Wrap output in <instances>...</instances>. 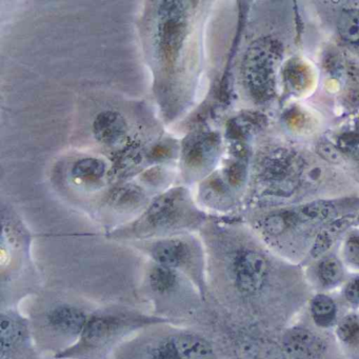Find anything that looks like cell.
Wrapping results in <instances>:
<instances>
[{
  "label": "cell",
  "instance_id": "9",
  "mask_svg": "<svg viewBox=\"0 0 359 359\" xmlns=\"http://www.w3.org/2000/svg\"><path fill=\"white\" fill-rule=\"evenodd\" d=\"M283 350L293 359H318L325 351V342L309 330L293 327L283 336Z\"/></svg>",
  "mask_w": 359,
  "mask_h": 359
},
{
  "label": "cell",
  "instance_id": "26",
  "mask_svg": "<svg viewBox=\"0 0 359 359\" xmlns=\"http://www.w3.org/2000/svg\"><path fill=\"white\" fill-rule=\"evenodd\" d=\"M344 257L351 266L359 268V235H352L346 241Z\"/></svg>",
  "mask_w": 359,
  "mask_h": 359
},
{
  "label": "cell",
  "instance_id": "15",
  "mask_svg": "<svg viewBox=\"0 0 359 359\" xmlns=\"http://www.w3.org/2000/svg\"><path fill=\"white\" fill-rule=\"evenodd\" d=\"M353 218L350 216L336 218L333 222H329L317 235L311 250V255L314 258L320 257L331 249L336 239L342 232L352 224Z\"/></svg>",
  "mask_w": 359,
  "mask_h": 359
},
{
  "label": "cell",
  "instance_id": "19",
  "mask_svg": "<svg viewBox=\"0 0 359 359\" xmlns=\"http://www.w3.org/2000/svg\"><path fill=\"white\" fill-rule=\"evenodd\" d=\"M283 76L290 91L299 93L308 87L310 73L308 67L300 60H292L285 67Z\"/></svg>",
  "mask_w": 359,
  "mask_h": 359
},
{
  "label": "cell",
  "instance_id": "27",
  "mask_svg": "<svg viewBox=\"0 0 359 359\" xmlns=\"http://www.w3.org/2000/svg\"><path fill=\"white\" fill-rule=\"evenodd\" d=\"M344 294L351 304H359V276L348 283Z\"/></svg>",
  "mask_w": 359,
  "mask_h": 359
},
{
  "label": "cell",
  "instance_id": "3",
  "mask_svg": "<svg viewBox=\"0 0 359 359\" xmlns=\"http://www.w3.org/2000/svg\"><path fill=\"white\" fill-rule=\"evenodd\" d=\"M150 262L180 273L196 290L201 299L207 294V266L203 245L190 234L134 243Z\"/></svg>",
  "mask_w": 359,
  "mask_h": 359
},
{
  "label": "cell",
  "instance_id": "28",
  "mask_svg": "<svg viewBox=\"0 0 359 359\" xmlns=\"http://www.w3.org/2000/svg\"><path fill=\"white\" fill-rule=\"evenodd\" d=\"M357 222H358V224H359V216H358V218H357Z\"/></svg>",
  "mask_w": 359,
  "mask_h": 359
},
{
  "label": "cell",
  "instance_id": "23",
  "mask_svg": "<svg viewBox=\"0 0 359 359\" xmlns=\"http://www.w3.org/2000/svg\"><path fill=\"white\" fill-rule=\"evenodd\" d=\"M337 148L344 154L359 157V134L354 132L341 134L338 138Z\"/></svg>",
  "mask_w": 359,
  "mask_h": 359
},
{
  "label": "cell",
  "instance_id": "16",
  "mask_svg": "<svg viewBox=\"0 0 359 359\" xmlns=\"http://www.w3.org/2000/svg\"><path fill=\"white\" fill-rule=\"evenodd\" d=\"M243 359H285L281 348L266 339H249L241 346Z\"/></svg>",
  "mask_w": 359,
  "mask_h": 359
},
{
  "label": "cell",
  "instance_id": "24",
  "mask_svg": "<svg viewBox=\"0 0 359 359\" xmlns=\"http://www.w3.org/2000/svg\"><path fill=\"white\" fill-rule=\"evenodd\" d=\"M317 153L319 156L332 163H340L342 161V153L337 147L333 146L331 142L323 140L317 144Z\"/></svg>",
  "mask_w": 359,
  "mask_h": 359
},
{
  "label": "cell",
  "instance_id": "21",
  "mask_svg": "<svg viewBox=\"0 0 359 359\" xmlns=\"http://www.w3.org/2000/svg\"><path fill=\"white\" fill-rule=\"evenodd\" d=\"M338 336L344 344L354 348L359 346V316L350 314L344 317L338 325Z\"/></svg>",
  "mask_w": 359,
  "mask_h": 359
},
{
  "label": "cell",
  "instance_id": "7",
  "mask_svg": "<svg viewBox=\"0 0 359 359\" xmlns=\"http://www.w3.org/2000/svg\"><path fill=\"white\" fill-rule=\"evenodd\" d=\"M92 312L76 304H54L43 314V325L56 337L67 338L75 341L81 335Z\"/></svg>",
  "mask_w": 359,
  "mask_h": 359
},
{
  "label": "cell",
  "instance_id": "2",
  "mask_svg": "<svg viewBox=\"0 0 359 359\" xmlns=\"http://www.w3.org/2000/svg\"><path fill=\"white\" fill-rule=\"evenodd\" d=\"M169 318L128 308L92 312L79 337L58 351L55 359H102L131 334L170 323Z\"/></svg>",
  "mask_w": 359,
  "mask_h": 359
},
{
  "label": "cell",
  "instance_id": "17",
  "mask_svg": "<svg viewBox=\"0 0 359 359\" xmlns=\"http://www.w3.org/2000/svg\"><path fill=\"white\" fill-rule=\"evenodd\" d=\"M311 312L315 323L319 327H329L335 323L336 310L335 302L329 296L316 295L311 302Z\"/></svg>",
  "mask_w": 359,
  "mask_h": 359
},
{
  "label": "cell",
  "instance_id": "1",
  "mask_svg": "<svg viewBox=\"0 0 359 359\" xmlns=\"http://www.w3.org/2000/svg\"><path fill=\"white\" fill-rule=\"evenodd\" d=\"M205 214L186 187H174L152 199L133 222L117 228L109 237L115 241H138L189 234L198 229Z\"/></svg>",
  "mask_w": 359,
  "mask_h": 359
},
{
  "label": "cell",
  "instance_id": "5",
  "mask_svg": "<svg viewBox=\"0 0 359 359\" xmlns=\"http://www.w3.org/2000/svg\"><path fill=\"white\" fill-rule=\"evenodd\" d=\"M135 359H217L212 344L199 334L170 330L144 340L135 348Z\"/></svg>",
  "mask_w": 359,
  "mask_h": 359
},
{
  "label": "cell",
  "instance_id": "20",
  "mask_svg": "<svg viewBox=\"0 0 359 359\" xmlns=\"http://www.w3.org/2000/svg\"><path fill=\"white\" fill-rule=\"evenodd\" d=\"M344 276L341 264L336 258L327 257L318 266V277L325 287H334Z\"/></svg>",
  "mask_w": 359,
  "mask_h": 359
},
{
  "label": "cell",
  "instance_id": "25",
  "mask_svg": "<svg viewBox=\"0 0 359 359\" xmlns=\"http://www.w3.org/2000/svg\"><path fill=\"white\" fill-rule=\"evenodd\" d=\"M346 92V98L351 104H359V72L356 69L348 71Z\"/></svg>",
  "mask_w": 359,
  "mask_h": 359
},
{
  "label": "cell",
  "instance_id": "11",
  "mask_svg": "<svg viewBox=\"0 0 359 359\" xmlns=\"http://www.w3.org/2000/svg\"><path fill=\"white\" fill-rule=\"evenodd\" d=\"M70 174L77 186L95 188L106 180L109 174L108 163L97 157H85L73 163Z\"/></svg>",
  "mask_w": 359,
  "mask_h": 359
},
{
  "label": "cell",
  "instance_id": "8",
  "mask_svg": "<svg viewBox=\"0 0 359 359\" xmlns=\"http://www.w3.org/2000/svg\"><path fill=\"white\" fill-rule=\"evenodd\" d=\"M232 273L235 285L241 293L255 294L266 285L268 262L262 254L245 250L233 259Z\"/></svg>",
  "mask_w": 359,
  "mask_h": 359
},
{
  "label": "cell",
  "instance_id": "10",
  "mask_svg": "<svg viewBox=\"0 0 359 359\" xmlns=\"http://www.w3.org/2000/svg\"><path fill=\"white\" fill-rule=\"evenodd\" d=\"M144 285L153 295L165 299L175 295L186 285H192L180 273L150 262L144 276Z\"/></svg>",
  "mask_w": 359,
  "mask_h": 359
},
{
  "label": "cell",
  "instance_id": "4",
  "mask_svg": "<svg viewBox=\"0 0 359 359\" xmlns=\"http://www.w3.org/2000/svg\"><path fill=\"white\" fill-rule=\"evenodd\" d=\"M281 55L280 43L272 39L255 41L245 53L243 67L245 83L258 102H266L274 96Z\"/></svg>",
  "mask_w": 359,
  "mask_h": 359
},
{
  "label": "cell",
  "instance_id": "14",
  "mask_svg": "<svg viewBox=\"0 0 359 359\" xmlns=\"http://www.w3.org/2000/svg\"><path fill=\"white\" fill-rule=\"evenodd\" d=\"M146 201V193L142 187L134 184L116 187L108 197V203L111 207L123 212L135 211L144 205Z\"/></svg>",
  "mask_w": 359,
  "mask_h": 359
},
{
  "label": "cell",
  "instance_id": "13",
  "mask_svg": "<svg viewBox=\"0 0 359 359\" xmlns=\"http://www.w3.org/2000/svg\"><path fill=\"white\" fill-rule=\"evenodd\" d=\"M294 226L304 224L331 222L336 219L337 209L331 201H317L291 210Z\"/></svg>",
  "mask_w": 359,
  "mask_h": 359
},
{
  "label": "cell",
  "instance_id": "6",
  "mask_svg": "<svg viewBox=\"0 0 359 359\" xmlns=\"http://www.w3.org/2000/svg\"><path fill=\"white\" fill-rule=\"evenodd\" d=\"M299 170V161L294 155L287 151H279L262 161L259 177L271 194L285 196L295 189V178Z\"/></svg>",
  "mask_w": 359,
  "mask_h": 359
},
{
  "label": "cell",
  "instance_id": "18",
  "mask_svg": "<svg viewBox=\"0 0 359 359\" xmlns=\"http://www.w3.org/2000/svg\"><path fill=\"white\" fill-rule=\"evenodd\" d=\"M337 29L346 43L359 46V9L344 10L338 18Z\"/></svg>",
  "mask_w": 359,
  "mask_h": 359
},
{
  "label": "cell",
  "instance_id": "12",
  "mask_svg": "<svg viewBox=\"0 0 359 359\" xmlns=\"http://www.w3.org/2000/svg\"><path fill=\"white\" fill-rule=\"evenodd\" d=\"M93 131L98 142L107 146H115L125 138L127 123L119 113L107 111L98 115L94 121Z\"/></svg>",
  "mask_w": 359,
  "mask_h": 359
},
{
  "label": "cell",
  "instance_id": "22",
  "mask_svg": "<svg viewBox=\"0 0 359 359\" xmlns=\"http://www.w3.org/2000/svg\"><path fill=\"white\" fill-rule=\"evenodd\" d=\"M264 228L269 234L278 235L293 228L289 211L273 214L264 219Z\"/></svg>",
  "mask_w": 359,
  "mask_h": 359
}]
</instances>
